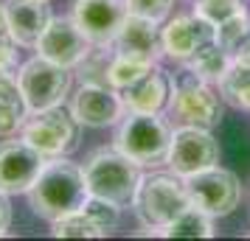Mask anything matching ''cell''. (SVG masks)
<instances>
[{"label": "cell", "instance_id": "7402d4cb", "mask_svg": "<svg viewBox=\"0 0 250 241\" xmlns=\"http://www.w3.org/2000/svg\"><path fill=\"white\" fill-rule=\"evenodd\" d=\"M51 227H54L51 233L57 239H102V236H107L82 207L73 210V213H68V216L57 219V222H51Z\"/></svg>", "mask_w": 250, "mask_h": 241}, {"label": "cell", "instance_id": "44dd1931", "mask_svg": "<svg viewBox=\"0 0 250 241\" xmlns=\"http://www.w3.org/2000/svg\"><path fill=\"white\" fill-rule=\"evenodd\" d=\"M219 87V95L225 98L230 107L236 110H250V68L248 65H230L222 81L216 84Z\"/></svg>", "mask_w": 250, "mask_h": 241}, {"label": "cell", "instance_id": "d4e9b609", "mask_svg": "<svg viewBox=\"0 0 250 241\" xmlns=\"http://www.w3.org/2000/svg\"><path fill=\"white\" fill-rule=\"evenodd\" d=\"M82 210H84L104 233H110V230L118 224V216H121V207L113 205V202H107V199H99V196H87L84 205H82Z\"/></svg>", "mask_w": 250, "mask_h": 241}, {"label": "cell", "instance_id": "f546056e", "mask_svg": "<svg viewBox=\"0 0 250 241\" xmlns=\"http://www.w3.org/2000/svg\"><path fill=\"white\" fill-rule=\"evenodd\" d=\"M3 39H12L9 37V25H6V12H3V3H0V42Z\"/></svg>", "mask_w": 250, "mask_h": 241}, {"label": "cell", "instance_id": "2e32d148", "mask_svg": "<svg viewBox=\"0 0 250 241\" xmlns=\"http://www.w3.org/2000/svg\"><path fill=\"white\" fill-rule=\"evenodd\" d=\"M113 45H115V54L129 59H141V62H149V65H155L158 56L163 54L158 23L146 20V17H138V14H126V20L118 28Z\"/></svg>", "mask_w": 250, "mask_h": 241}, {"label": "cell", "instance_id": "5bb4252c", "mask_svg": "<svg viewBox=\"0 0 250 241\" xmlns=\"http://www.w3.org/2000/svg\"><path fill=\"white\" fill-rule=\"evenodd\" d=\"M124 0H76L73 20L93 45H113L121 23L126 20Z\"/></svg>", "mask_w": 250, "mask_h": 241}, {"label": "cell", "instance_id": "8fae6325", "mask_svg": "<svg viewBox=\"0 0 250 241\" xmlns=\"http://www.w3.org/2000/svg\"><path fill=\"white\" fill-rule=\"evenodd\" d=\"M48 157H42L34 146L20 140H3L0 143V191L3 194H28L37 183Z\"/></svg>", "mask_w": 250, "mask_h": 241}, {"label": "cell", "instance_id": "52a82bcc", "mask_svg": "<svg viewBox=\"0 0 250 241\" xmlns=\"http://www.w3.org/2000/svg\"><path fill=\"white\" fill-rule=\"evenodd\" d=\"M17 84H20V93H23V101L28 107V112L51 110V107H59L65 101V95H68L70 70L45 56H34L20 68Z\"/></svg>", "mask_w": 250, "mask_h": 241}, {"label": "cell", "instance_id": "277c9868", "mask_svg": "<svg viewBox=\"0 0 250 241\" xmlns=\"http://www.w3.org/2000/svg\"><path fill=\"white\" fill-rule=\"evenodd\" d=\"M166 112L180 127L214 129L222 121V98L214 93V84L197 79L191 70H183L174 79H169Z\"/></svg>", "mask_w": 250, "mask_h": 241}, {"label": "cell", "instance_id": "ba28073f", "mask_svg": "<svg viewBox=\"0 0 250 241\" xmlns=\"http://www.w3.org/2000/svg\"><path fill=\"white\" fill-rule=\"evenodd\" d=\"M186 188L191 196V205L205 210L211 219L230 216L242 199V185H239L236 174L219 168V166H211L205 171L186 177Z\"/></svg>", "mask_w": 250, "mask_h": 241}, {"label": "cell", "instance_id": "f1b7e54d", "mask_svg": "<svg viewBox=\"0 0 250 241\" xmlns=\"http://www.w3.org/2000/svg\"><path fill=\"white\" fill-rule=\"evenodd\" d=\"M9 224H12V205H9V194L0 191V236L9 230Z\"/></svg>", "mask_w": 250, "mask_h": 241}, {"label": "cell", "instance_id": "9c48e42d", "mask_svg": "<svg viewBox=\"0 0 250 241\" xmlns=\"http://www.w3.org/2000/svg\"><path fill=\"white\" fill-rule=\"evenodd\" d=\"M219 140L211 135V129L203 127H177L171 132L166 163L177 177H191L205 171L211 166H219Z\"/></svg>", "mask_w": 250, "mask_h": 241}, {"label": "cell", "instance_id": "4fadbf2b", "mask_svg": "<svg viewBox=\"0 0 250 241\" xmlns=\"http://www.w3.org/2000/svg\"><path fill=\"white\" fill-rule=\"evenodd\" d=\"M70 112H73V118L82 127L104 129V127L118 124V118L124 112V104H121L118 90H113L110 84H87V81H82L79 90L73 93Z\"/></svg>", "mask_w": 250, "mask_h": 241}, {"label": "cell", "instance_id": "5b68a950", "mask_svg": "<svg viewBox=\"0 0 250 241\" xmlns=\"http://www.w3.org/2000/svg\"><path fill=\"white\" fill-rule=\"evenodd\" d=\"M169 143L171 127L160 118V112H126L115 132V149L138 166L163 163L169 154Z\"/></svg>", "mask_w": 250, "mask_h": 241}, {"label": "cell", "instance_id": "6da1fadb", "mask_svg": "<svg viewBox=\"0 0 250 241\" xmlns=\"http://www.w3.org/2000/svg\"><path fill=\"white\" fill-rule=\"evenodd\" d=\"M90 196L82 166L65 160V157H51L45 160L37 183L28 188V205L40 219L57 222L84 205Z\"/></svg>", "mask_w": 250, "mask_h": 241}, {"label": "cell", "instance_id": "ac0fdd59", "mask_svg": "<svg viewBox=\"0 0 250 241\" xmlns=\"http://www.w3.org/2000/svg\"><path fill=\"white\" fill-rule=\"evenodd\" d=\"M25 118H28V107L23 101L17 79H12V73H0V138L17 135Z\"/></svg>", "mask_w": 250, "mask_h": 241}, {"label": "cell", "instance_id": "e0dca14e", "mask_svg": "<svg viewBox=\"0 0 250 241\" xmlns=\"http://www.w3.org/2000/svg\"><path fill=\"white\" fill-rule=\"evenodd\" d=\"M118 95L126 112H163L169 104V76L166 70L152 65L138 81L118 90Z\"/></svg>", "mask_w": 250, "mask_h": 241}, {"label": "cell", "instance_id": "8992f818", "mask_svg": "<svg viewBox=\"0 0 250 241\" xmlns=\"http://www.w3.org/2000/svg\"><path fill=\"white\" fill-rule=\"evenodd\" d=\"M79 127L82 124L73 118V112L59 104L28 115L20 129V138L51 160V157H65L79 146Z\"/></svg>", "mask_w": 250, "mask_h": 241}, {"label": "cell", "instance_id": "d6986e66", "mask_svg": "<svg viewBox=\"0 0 250 241\" xmlns=\"http://www.w3.org/2000/svg\"><path fill=\"white\" fill-rule=\"evenodd\" d=\"M183 65H186V70H191L197 79L208 81V84H219L222 76H225L228 70H230V65H233V56H230L216 39H211V42H205V45L200 48L188 62H183Z\"/></svg>", "mask_w": 250, "mask_h": 241}, {"label": "cell", "instance_id": "7a4b0ae2", "mask_svg": "<svg viewBox=\"0 0 250 241\" xmlns=\"http://www.w3.org/2000/svg\"><path fill=\"white\" fill-rule=\"evenodd\" d=\"M84 171V183L90 196L107 199L118 207L132 205V196L141 183V166L129 160L126 154L115 149H96L82 166Z\"/></svg>", "mask_w": 250, "mask_h": 241}, {"label": "cell", "instance_id": "3957f363", "mask_svg": "<svg viewBox=\"0 0 250 241\" xmlns=\"http://www.w3.org/2000/svg\"><path fill=\"white\" fill-rule=\"evenodd\" d=\"M191 205L186 180L177 174H141L138 191L132 196V210L146 230H163Z\"/></svg>", "mask_w": 250, "mask_h": 241}, {"label": "cell", "instance_id": "4316f807", "mask_svg": "<svg viewBox=\"0 0 250 241\" xmlns=\"http://www.w3.org/2000/svg\"><path fill=\"white\" fill-rule=\"evenodd\" d=\"M228 54L233 56V62H236V65H248V68H250V28L242 34V39H239V42L230 48Z\"/></svg>", "mask_w": 250, "mask_h": 241}, {"label": "cell", "instance_id": "83f0119b", "mask_svg": "<svg viewBox=\"0 0 250 241\" xmlns=\"http://www.w3.org/2000/svg\"><path fill=\"white\" fill-rule=\"evenodd\" d=\"M14 65H17L14 42H12V39H3V42H0V73H9Z\"/></svg>", "mask_w": 250, "mask_h": 241}, {"label": "cell", "instance_id": "9a60e30c", "mask_svg": "<svg viewBox=\"0 0 250 241\" xmlns=\"http://www.w3.org/2000/svg\"><path fill=\"white\" fill-rule=\"evenodd\" d=\"M6 12V25L9 37L14 45L34 48L37 39L51 23V6L48 0H6L3 3Z\"/></svg>", "mask_w": 250, "mask_h": 241}, {"label": "cell", "instance_id": "cb8c5ba5", "mask_svg": "<svg viewBox=\"0 0 250 241\" xmlns=\"http://www.w3.org/2000/svg\"><path fill=\"white\" fill-rule=\"evenodd\" d=\"M197 6H194V12L200 14L203 20L214 25H222L225 20L230 17H236V14H245V0H194Z\"/></svg>", "mask_w": 250, "mask_h": 241}, {"label": "cell", "instance_id": "603a6c76", "mask_svg": "<svg viewBox=\"0 0 250 241\" xmlns=\"http://www.w3.org/2000/svg\"><path fill=\"white\" fill-rule=\"evenodd\" d=\"M152 68L149 62H141V59H129V56H121V54H113L110 62H107V84L113 90H124L129 87L132 81H138L146 70Z\"/></svg>", "mask_w": 250, "mask_h": 241}, {"label": "cell", "instance_id": "30bf717a", "mask_svg": "<svg viewBox=\"0 0 250 241\" xmlns=\"http://www.w3.org/2000/svg\"><path fill=\"white\" fill-rule=\"evenodd\" d=\"M37 56H45L62 68H79V62L93 51V42L84 37L73 17H51L48 28L37 39Z\"/></svg>", "mask_w": 250, "mask_h": 241}, {"label": "cell", "instance_id": "484cf974", "mask_svg": "<svg viewBox=\"0 0 250 241\" xmlns=\"http://www.w3.org/2000/svg\"><path fill=\"white\" fill-rule=\"evenodd\" d=\"M126 3V12L138 14V17H146V20H166V14L171 9V0H124Z\"/></svg>", "mask_w": 250, "mask_h": 241}, {"label": "cell", "instance_id": "7c38bea8", "mask_svg": "<svg viewBox=\"0 0 250 241\" xmlns=\"http://www.w3.org/2000/svg\"><path fill=\"white\" fill-rule=\"evenodd\" d=\"M216 39V28L208 20H203L197 12L191 14H177L160 28V48L163 56L174 62H188V59L205 45Z\"/></svg>", "mask_w": 250, "mask_h": 241}, {"label": "cell", "instance_id": "ffe728a7", "mask_svg": "<svg viewBox=\"0 0 250 241\" xmlns=\"http://www.w3.org/2000/svg\"><path fill=\"white\" fill-rule=\"evenodd\" d=\"M160 236H166V239H211L214 236V219L197 205H188L174 222H169L160 230Z\"/></svg>", "mask_w": 250, "mask_h": 241}]
</instances>
